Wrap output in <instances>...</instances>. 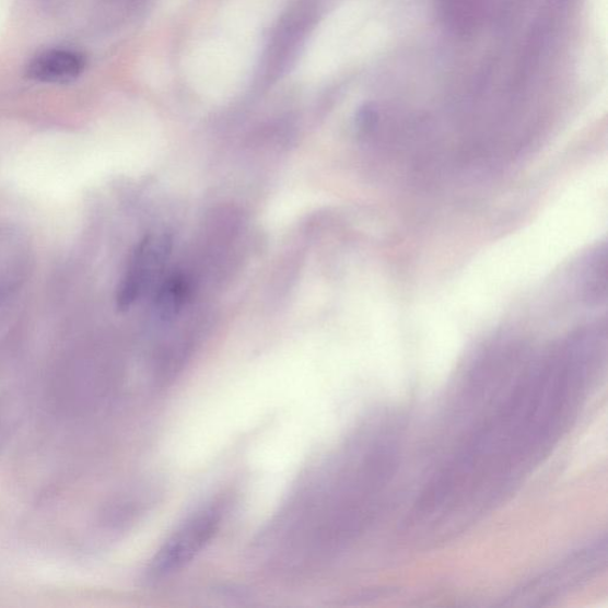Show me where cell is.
<instances>
[{"label":"cell","instance_id":"6da1fadb","mask_svg":"<svg viewBox=\"0 0 608 608\" xmlns=\"http://www.w3.org/2000/svg\"><path fill=\"white\" fill-rule=\"evenodd\" d=\"M598 369L597 358L571 339L527 364L440 468L452 499L477 513L500 501L569 430Z\"/></svg>","mask_w":608,"mask_h":608},{"label":"cell","instance_id":"7a4b0ae2","mask_svg":"<svg viewBox=\"0 0 608 608\" xmlns=\"http://www.w3.org/2000/svg\"><path fill=\"white\" fill-rule=\"evenodd\" d=\"M225 516L224 503L214 502L191 514L167 538L150 564V575L168 576L195 560L219 533Z\"/></svg>","mask_w":608,"mask_h":608},{"label":"cell","instance_id":"3957f363","mask_svg":"<svg viewBox=\"0 0 608 608\" xmlns=\"http://www.w3.org/2000/svg\"><path fill=\"white\" fill-rule=\"evenodd\" d=\"M607 548L606 541H597L586 548L574 552L561 563L536 577L534 582L519 589L515 601L523 605L528 601L531 605L545 604L546 600L554 599L574 587L588 582L606 565Z\"/></svg>","mask_w":608,"mask_h":608},{"label":"cell","instance_id":"277c9868","mask_svg":"<svg viewBox=\"0 0 608 608\" xmlns=\"http://www.w3.org/2000/svg\"><path fill=\"white\" fill-rule=\"evenodd\" d=\"M172 254L167 234L149 236L135 248L118 288L117 304L127 311L159 280Z\"/></svg>","mask_w":608,"mask_h":608},{"label":"cell","instance_id":"5b68a950","mask_svg":"<svg viewBox=\"0 0 608 608\" xmlns=\"http://www.w3.org/2000/svg\"><path fill=\"white\" fill-rule=\"evenodd\" d=\"M84 55L72 49H49L36 55L27 65L26 74L44 84L63 85L73 82L84 73Z\"/></svg>","mask_w":608,"mask_h":608},{"label":"cell","instance_id":"8992f818","mask_svg":"<svg viewBox=\"0 0 608 608\" xmlns=\"http://www.w3.org/2000/svg\"><path fill=\"white\" fill-rule=\"evenodd\" d=\"M188 295L189 284L183 276H172L171 279L165 281L160 289L156 301L160 319L164 321L172 320L183 309Z\"/></svg>","mask_w":608,"mask_h":608},{"label":"cell","instance_id":"52a82bcc","mask_svg":"<svg viewBox=\"0 0 608 608\" xmlns=\"http://www.w3.org/2000/svg\"><path fill=\"white\" fill-rule=\"evenodd\" d=\"M582 292L585 301L599 303L606 299V253L598 250L585 267Z\"/></svg>","mask_w":608,"mask_h":608},{"label":"cell","instance_id":"ba28073f","mask_svg":"<svg viewBox=\"0 0 608 608\" xmlns=\"http://www.w3.org/2000/svg\"><path fill=\"white\" fill-rule=\"evenodd\" d=\"M2 294H3V292H2V290H0V301H2V296H3Z\"/></svg>","mask_w":608,"mask_h":608}]
</instances>
